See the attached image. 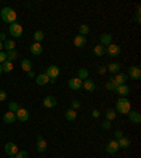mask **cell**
<instances>
[{
    "instance_id": "1",
    "label": "cell",
    "mask_w": 141,
    "mask_h": 158,
    "mask_svg": "<svg viewBox=\"0 0 141 158\" xmlns=\"http://www.w3.org/2000/svg\"><path fill=\"white\" fill-rule=\"evenodd\" d=\"M0 17H2V20H3L4 23L13 24V23H16V20H17V13L14 12L12 7H3L2 12H0Z\"/></svg>"
},
{
    "instance_id": "2",
    "label": "cell",
    "mask_w": 141,
    "mask_h": 158,
    "mask_svg": "<svg viewBox=\"0 0 141 158\" xmlns=\"http://www.w3.org/2000/svg\"><path fill=\"white\" fill-rule=\"evenodd\" d=\"M131 110V103L127 97H120L119 100L116 102V112L121 114H127Z\"/></svg>"
},
{
    "instance_id": "3",
    "label": "cell",
    "mask_w": 141,
    "mask_h": 158,
    "mask_svg": "<svg viewBox=\"0 0 141 158\" xmlns=\"http://www.w3.org/2000/svg\"><path fill=\"white\" fill-rule=\"evenodd\" d=\"M8 31L14 38H20L23 35V27H21L20 23H13V24L8 25Z\"/></svg>"
},
{
    "instance_id": "4",
    "label": "cell",
    "mask_w": 141,
    "mask_h": 158,
    "mask_svg": "<svg viewBox=\"0 0 141 158\" xmlns=\"http://www.w3.org/2000/svg\"><path fill=\"white\" fill-rule=\"evenodd\" d=\"M18 147L14 144V143H7L6 146H4V153L8 155V157H14V155L18 153Z\"/></svg>"
},
{
    "instance_id": "5",
    "label": "cell",
    "mask_w": 141,
    "mask_h": 158,
    "mask_svg": "<svg viewBox=\"0 0 141 158\" xmlns=\"http://www.w3.org/2000/svg\"><path fill=\"white\" fill-rule=\"evenodd\" d=\"M120 52H121L120 47H119L117 44H113V42L110 45H107V48H106V54L110 55V57H119Z\"/></svg>"
},
{
    "instance_id": "6",
    "label": "cell",
    "mask_w": 141,
    "mask_h": 158,
    "mask_svg": "<svg viewBox=\"0 0 141 158\" xmlns=\"http://www.w3.org/2000/svg\"><path fill=\"white\" fill-rule=\"evenodd\" d=\"M45 73L48 75L49 79H56L58 75H59V68L56 65H49L48 68H47V71H45Z\"/></svg>"
},
{
    "instance_id": "7",
    "label": "cell",
    "mask_w": 141,
    "mask_h": 158,
    "mask_svg": "<svg viewBox=\"0 0 141 158\" xmlns=\"http://www.w3.org/2000/svg\"><path fill=\"white\" fill-rule=\"evenodd\" d=\"M16 117H17V120H20V122H27L28 119H30V113H28L27 109L20 107V109L16 112Z\"/></svg>"
},
{
    "instance_id": "8",
    "label": "cell",
    "mask_w": 141,
    "mask_h": 158,
    "mask_svg": "<svg viewBox=\"0 0 141 158\" xmlns=\"http://www.w3.org/2000/svg\"><path fill=\"white\" fill-rule=\"evenodd\" d=\"M127 76H130L131 79H134V81H138L141 78V69L138 68V66H130L129 75H127Z\"/></svg>"
},
{
    "instance_id": "9",
    "label": "cell",
    "mask_w": 141,
    "mask_h": 158,
    "mask_svg": "<svg viewBox=\"0 0 141 158\" xmlns=\"http://www.w3.org/2000/svg\"><path fill=\"white\" fill-rule=\"evenodd\" d=\"M82 82H83V81H81L79 78H71L69 82H68V86L72 90H79L82 88Z\"/></svg>"
},
{
    "instance_id": "10",
    "label": "cell",
    "mask_w": 141,
    "mask_h": 158,
    "mask_svg": "<svg viewBox=\"0 0 141 158\" xmlns=\"http://www.w3.org/2000/svg\"><path fill=\"white\" fill-rule=\"evenodd\" d=\"M119 150H120V148H119V144H117L116 140H110V141L107 143V146H106V151H107L109 154H116Z\"/></svg>"
},
{
    "instance_id": "11",
    "label": "cell",
    "mask_w": 141,
    "mask_h": 158,
    "mask_svg": "<svg viewBox=\"0 0 141 158\" xmlns=\"http://www.w3.org/2000/svg\"><path fill=\"white\" fill-rule=\"evenodd\" d=\"M35 82H37V85H40V86H44L47 85V83H49V78L47 73H40V75H37L35 76Z\"/></svg>"
},
{
    "instance_id": "12",
    "label": "cell",
    "mask_w": 141,
    "mask_h": 158,
    "mask_svg": "<svg viewBox=\"0 0 141 158\" xmlns=\"http://www.w3.org/2000/svg\"><path fill=\"white\" fill-rule=\"evenodd\" d=\"M37 151L38 153H45L47 151V141L42 138V136H38V138H37Z\"/></svg>"
},
{
    "instance_id": "13",
    "label": "cell",
    "mask_w": 141,
    "mask_h": 158,
    "mask_svg": "<svg viewBox=\"0 0 141 158\" xmlns=\"http://www.w3.org/2000/svg\"><path fill=\"white\" fill-rule=\"evenodd\" d=\"M127 116H129L130 122H133L134 124H140L141 123V116L138 112H134V110H130L129 113H127Z\"/></svg>"
},
{
    "instance_id": "14",
    "label": "cell",
    "mask_w": 141,
    "mask_h": 158,
    "mask_svg": "<svg viewBox=\"0 0 141 158\" xmlns=\"http://www.w3.org/2000/svg\"><path fill=\"white\" fill-rule=\"evenodd\" d=\"M42 106L47 107V109H51V107H55L56 106V99L54 96H47L42 100Z\"/></svg>"
},
{
    "instance_id": "15",
    "label": "cell",
    "mask_w": 141,
    "mask_h": 158,
    "mask_svg": "<svg viewBox=\"0 0 141 158\" xmlns=\"http://www.w3.org/2000/svg\"><path fill=\"white\" fill-rule=\"evenodd\" d=\"M82 88H83L85 90H88V92H93V90L96 89V85H95V82L92 81V79H85L83 82H82Z\"/></svg>"
},
{
    "instance_id": "16",
    "label": "cell",
    "mask_w": 141,
    "mask_h": 158,
    "mask_svg": "<svg viewBox=\"0 0 141 158\" xmlns=\"http://www.w3.org/2000/svg\"><path fill=\"white\" fill-rule=\"evenodd\" d=\"M116 93L120 97H126L130 93V88L127 85H119L117 86V89H116Z\"/></svg>"
},
{
    "instance_id": "17",
    "label": "cell",
    "mask_w": 141,
    "mask_h": 158,
    "mask_svg": "<svg viewBox=\"0 0 141 158\" xmlns=\"http://www.w3.org/2000/svg\"><path fill=\"white\" fill-rule=\"evenodd\" d=\"M17 120L16 117V113H13V112H7V113H4L3 116V122L6 124H13V123Z\"/></svg>"
},
{
    "instance_id": "18",
    "label": "cell",
    "mask_w": 141,
    "mask_h": 158,
    "mask_svg": "<svg viewBox=\"0 0 141 158\" xmlns=\"http://www.w3.org/2000/svg\"><path fill=\"white\" fill-rule=\"evenodd\" d=\"M73 45L76 47V48H82L86 45V37L83 35H76L73 38Z\"/></svg>"
},
{
    "instance_id": "19",
    "label": "cell",
    "mask_w": 141,
    "mask_h": 158,
    "mask_svg": "<svg viewBox=\"0 0 141 158\" xmlns=\"http://www.w3.org/2000/svg\"><path fill=\"white\" fill-rule=\"evenodd\" d=\"M30 49H31V54H34V55H41L42 54V45L40 42H32L30 45Z\"/></svg>"
},
{
    "instance_id": "20",
    "label": "cell",
    "mask_w": 141,
    "mask_h": 158,
    "mask_svg": "<svg viewBox=\"0 0 141 158\" xmlns=\"http://www.w3.org/2000/svg\"><path fill=\"white\" fill-rule=\"evenodd\" d=\"M76 110H73V109H68L66 112H65V119L68 120V122H75L76 120Z\"/></svg>"
},
{
    "instance_id": "21",
    "label": "cell",
    "mask_w": 141,
    "mask_h": 158,
    "mask_svg": "<svg viewBox=\"0 0 141 158\" xmlns=\"http://www.w3.org/2000/svg\"><path fill=\"white\" fill-rule=\"evenodd\" d=\"M106 69H107V72H110V73H119V71H120V64H119V62H112V64H109L106 66Z\"/></svg>"
},
{
    "instance_id": "22",
    "label": "cell",
    "mask_w": 141,
    "mask_h": 158,
    "mask_svg": "<svg viewBox=\"0 0 141 158\" xmlns=\"http://www.w3.org/2000/svg\"><path fill=\"white\" fill-rule=\"evenodd\" d=\"M117 144H119V148H123V150H126V148H129V147L131 146V141H130L129 138L121 137L120 140H117Z\"/></svg>"
},
{
    "instance_id": "23",
    "label": "cell",
    "mask_w": 141,
    "mask_h": 158,
    "mask_svg": "<svg viewBox=\"0 0 141 158\" xmlns=\"http://www.w3.org/2000/svg\"><path fill=\"white\" fill-rule=\"evenodd\" d=\"M113 79L117 82V85H126V82H127L129 76H127L126 73H117L116 78H113Z\"/></svg>"
},
{
    "instance_id": "24",
    "label": "cell",
    "mask_w": 141,
    "mask_h": 158,
    "mask_svg": "<svg viewBox=\"0 0 141 158\" xmlns=\"http://www.w3.org/2000/svg\"><path fill=\"white\" fill-rule=\"evenodd\" d=\"M3 48L6 49V51H13V49H16V42H14V41L13 40H6L3 42Z\"/></svg>"
},
{
    "instance_id": "25",
    "label": "cell",
    "mask_w": 141,
    "mask_h": 158,
    "mask_svg": "<svg viewBox=\"0 0 141 158\" xmlns=\"http://www.w3.org/2000/svg\"><path fill=\"white\" fill-rule=\"evenodd\" d=\"M100 44L103 45V47H107V45L112 44V35L110 34H102L100 35Z\"/></svg>"
},
{
    "instance_id": "26",
    "label": "cell",
    "mask_w": 141,
    "mask_h": 158,
    "mask_svg": "<svg viewBox=\"0 0 141 158\" xmlns=\"http://www.w3.org/2000/svg\"><path fill=\"white\" fill-rule=\"evenodd\" d=\"M93 54H95L96 57H102V55L106 54V48L103 45H96V47L93 48Z\"/></svg>"
},
{
    "instance_id": "27",
    "label": "cell",
    "mask_w": 141,
    "mask_h": 158,
    "mask_svg": "<svg viewBox=\"0 0 141 158\" xmlns=\"http://www.w3.org/2000/svg\"><path fill=\"white\" fill-rule=\"evenodd\" d=\"M21 68H23V71H25V72H30V71H32V64L30 59H23L21 61Z\"/></svg>"
},
{
    "instance_id": "28",
    "label": "cell",
    "mask_w": 141,
    "mask_h": 158,
    "mask_svg": "<svg viewBox=\"0 0 141 158\" xmlns=\"http://www.w3.org/2000/svg\"><path fill=\"white\" fill-rule=\"evenodd\" d=\"M76 78H79L81 81H85V79H88L89 78V71L86 68H81L79 71H78V76Z\"/></svg>"
},
{
    "instance_id": "29",
    "label": "cell",
    "mask_w": 141,
    "mask_h": 158,
    "mask_svg": "<svg viewBox=\"0 0 141 158\" xmlns=\"http://www.w3.org/2000/svg\"><path fill=\"white\" fill-rule=\"evenodd\" d=\"M2 69H3V72H12L13 69H14V66H13V62L10 61H4L3 64H2Z\"/></svg>"
},
{
    "instance_id": "30",
    "label": "cell",
    "mask_w": 141,
    "mask_h": 158,
    "mask_svg": "<svg viewBox=\"0 0 141 158\" xmlns=\"http://www.w3.org/2000/svg\"><path fill=\"white\" fill-rule=\"evenodd\" d=\"M117 82L114 81V79H110L107 83H106V89L107 90H113V92H116V89H117Z\"/></svg>"
},
{
    "instance_id": "31",
    "label": "cell",
    "mask_w": 141,
    "mask_h": 158,
    "mask_svg": "<svg viewBox=\"0 0 141 158\" xmlns=\"http://www.w3.org/2000/svg\"><path fill=\"white\" fill-rule=\"evenodd\" d=\"M117 116L116 113V110H113V109H109V110H106V120H109V122H112V120H114Z\"/></svg>"
},
{
    "instance_id": "32",
    "label": "cell",
    "mask_w": 141,
    "mask_h": 158,
    "mask_svg": "<svg viewBox=\"0 0 141 158\" xmlns=\"http://www.w3.org/2000/svg\"><path fill=\"white\" fill-rule=\"evenodd\" d=\"M34 40H35V42H42V40H44V32L41 31V30H37L35 32H34Z\"/></svg>"
},
{
    "instance_id": "33",
    "label": "cell",
    "mask_w": 141,
    "mask_h": 158,
    "mask_svg": "<svg viewBox=\"0 0 141 158\" xmlns=\"http://www.w3.org/2000/svg\"><path fill=\"white\" fill-rule=\"evenodd\" d=\"M17 57H18V52H17L16 49H13V51H8L7 52V61H10V62L17 59Z\"/></svg>"
},
{
    "instance_id": "34",
    "label": "cell",
    "mask_w": 141,
    "mask_h": 158,
    "mask_svg": "<svg viewBox=\"0 0 141 158\" xmlns=\"http://www.w3.org/2000/svg\"><path fill=\"white\" fill-rule=\"evenodd\" d=\"M89 25L88 24H82L81 27H79V35H83L86 37V34H89Z\"/></svg>"
},
{
    "instance_id": "35",
    "label": "cell",
    "mask_w": 141,
    "mask_h": 158,
    "mask_svg": "<svg viewBox=\"0 0 141 158\" xmlns=\"http://www.w3.org/2000/svg\"><path fill=\"white\" fill-rule=\"evenodd\" d=\"M18 109H20V106H18V103H17V102H10V103H8V112L16 113Z\"/></svg>"
},
{
    "instance_id": "36",
    "label": "cell",
    "mask_w": 141,
    "mask_h": 158,
    "mask_svg": "<svg viewBox=\"0 0 141 158\" xmlns=\"http://www.w3.org/2000/svg\"><path fill=\"white\" fill-rule=\"evenodd\" d=\"M14 157H16V158H28V153H27V151H18Z\"/></svg>"
},
{
    "instance_id": "37",
    "label": "cell",
    "mask_w": 141,
    "mask_h": 158,
    "mask_svg": "<svg viewBox=\"0 0 141 158\" xmlns=\"http://www.w3.org/2000/svg\"><path fill=\"white\" fill-rule=\"evenodd\" d=\"M81 107V102L78 100V99H75V100H72V107L71 109H73V110H78Z\"/></svg>"
},
{
    "instance_id": "38",
    "label": "cell",
    "mask_w": 141,
    "mask_h": 158,
    "mask_svg": "<svg viewBox=\"0 0 141 158\" xmlns=\"http://www.w3.org/2000/svg\"><path fill=\"white\" fill-rule=\"evenodd\" d=\"M4 61H7V52L0 51V64H3Z\"/></svg>"
},
{
    "instance_id": "39",
    "label": "cell",
    "mask_w": 141,
    "mask_h": 158,
    "mask_svg": "<svg viewBox=\"0 0 141 158\" xmlns=\"http://www.w3.org/2000/svg\"><path fill=\"white\" fill-rule=\"evenodd\" d=\"M110 126H112V123H110L109 120H105V122L102 123V129H103V130H109Z\"/></svg>"
},
{
    "instance_id": "40",
    "label": "cell",
    "mask_w": 141,
    "mask_h": 158,
    "mask_svg": "<svg viewBox=\"0 0 141 158\" xmlns=\"http://www.w3.org/2000/svg\"><path fill=\"white\" fill-rule=\"evenodd\" d=\"M7 100V93L6 90H0V102H6Z\"/></svg>"
},
{
    "instance_id": "41",
    "label": "cell",
    "mask_w": 141,
    "mask_h": 158,
    "mask_svg": "<svg viewBox=\"0 0 141 158\" xmlns=\"http://www.w3.org/2000/svg\"><path fill=\"white\" fill-rule=\"evenodd\" d=\"M97 72L100 73V75H105V73L107 72V69H106V66H103V65H102V66H99V68H97Z\"/></svg>"
},
{
    "instance_id": "42",
    "label": "cell",
    "mask_w": 141,
    "mask_h": 158,
    "mask_svg": "<svg viewBox=\"0 0 141 158\" xmlns=\"http://www.w3.org/2000/svg\"><path fill=\"white\" fill-rule=\"evenodd\" d=\"M114 137H116L117 140H120V138L123 137V131H120V130H116V131H114Z\"/></svg>"
},
{
    "instance_id": "43",
    "label": "cell",
    "mask_w": 141,
    "mask_h": 158,
    "mask_svg": "<svg viewBox=\"0 0 141 158\" xmlns=\"http://www.w3.org/2000/svg\"><path fill=\"white\" fill-rule=\"evenodd\" d=\"M136 21H137V23H141V18H140V6L137 7V12H136Z\"/></svg>"
},
{
    "instance_id": "44",
    "label": "cell",
    "mask_w": 141,
    "mask_h": 158,
    "mask_svg": "<svg viewBox=\"0 0 141 158\" xmlns=\"http://www.w3.org/2000/svg\"><path fill=\"white\" fill-rule=\"evenodd\" d=\"M92 116H93V117H95V119H97V117H99V116H100V113H99V110L93 109V110H92Z\"/></svg>"
},
{
    "instance_id": "45",
    "label": "cell",
    "mask_w": 141,
    "mask_h": 158,
    "mask_svg": "<svg viewBox=\"0 0 141 158\" xmlns=\"http://www.w3.org/2000/svg\"><path fill=\"white\" fill-rule=\"evenodd\" d=\"M4 41H6V34L0 32V42H4Z\"/></svg>"
},
{
    "instance_id": "46",
    "label": "cell",
    "mask_w": 141,
    "mask_h": 158,
    "mask_svg": "<svg viewBox=\"0 0 141 158\" xmlns=\"http://www.w3.org/2000/svg\"><path fill=\"white\" fill-rule=\"evenodd\" d=\"M27 73H28V78H30V79H32V78L37 76L35 73H34V71H30V72H27Z\"/></svg>"
},
{
    "instance_id": "47",
    "label": "cell",
    "mask_w": 141,
    "mask_h": 158,
    "mask_svg": "<svg viewBox=\"0 0 141 158\" xmlns=\"http://www.w3.org/2000/svg\"><path fill=\"white\" fill-rule=\"evenodd\" d=\"M55 82H56V79H49V83H52V85L55 83Z\"/></svg>"
},
{
    "instance_id": "48",
    "label": "cell",
    "mask_w": 141,
    "mask_h": 158,
    "mask_svg": "<svg viewBox=\"0 0 141 158\" xmlns=\"http://www.w3.org/2000/svg\"><path fill=\"white\" fill-rule=\"evenodd\" d=\"M3 49V42H0V51Z\"/></svg>"
},
{
    "instance_id": "49",
    "label": "cell",
    "mask_w": 141,
    "mask_h": 158,
    "mask_svg": "<svg viewBox=\"0 0 141 158\" xmlns=\"http://www.w3.org/2000/svg\"><path fill=\"white\" fill-rule=\"evenodd\" d=\"M0 73H3V69H2V64H0Z\"/></svg>"
},
{
    "instance_id": "50",
    "label": "cell",
    "mask_w": 141,
    "mask_h": 158,
    "mask_svg": "<svg viewBox=\"0 0 141 158\" xmlns=\"http://www.w3.org/2000/svg\"><path fill=\"white\" fill-rule=\"evenodd\" d=\"M8 158H16V157H8Z\"/></svg>"
}]
</instances>
